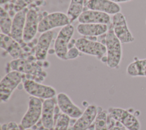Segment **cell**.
<instances>
[{
	"mask_svg": "<svg viewBox=\"0 0 146 130\" xmlns=\"http://www.w3.org/2000/svg\"><path fill=\"white\" fill-rule=\"evenodd\" d=\"M11 71H17L24 75L31 77L30 80L42 82L46 78L47 74L42 66L36 62L24 58L13 59L9 63Z\"/></svg>",
	"mask_w": 146,
	"mask_h": 130,
	"instance_id": "obj_1",
	"label": "cell"
},
{
	"mask_svg": "<svg viewBox=\"0 0 146 130\" xmlns=\"http://www.w3.org/2000/svg\"><path fill=\"white\" fill-rule=\"evenodd\" d=\"M105 44L107 67L110 68H117L122 58V47L121 42L114 34L112 25L106 34Z\"/></svg>",
	"mask_w": 146,
	"mask_h": 130,
	"instance_id": "obj_2",
	"label": "cell"
},
{
	"mask_svg": "<svg viewBox=\"0 0 146 130\" xmlns=\"http://www.w3.org/2000/svg\"><path fill=\"white\" fill-rule=\"evenodd\" d=\"M43 101L42 99L30 96L28 108L22 117L20 126L24 130L31 128L41 117Z\"/></svg>",
	"mask_w": 146,
	"mask_h": 130,
	"instance_id": "obj_3",
	"label": "cell"
},
{
	"mask_svg": "<svg viewBox=\"0 0 146 130\" xmlns=\"http://www.w3.org/2000/svg\"><path fill=\"white\" fill-rule=\"evenodd\" d=\"M24 75L17 71L7 73L0 82V99L6 103L10 99L13 92L22 82Z\"/></svg>",
	"mask_w": 146,
	"mask_h": 130,
	"instance_id": "obj_4",
	"label": "cell"
},
{
	"mask_svg": "<svg viewBox=\"0 0 146 130\" xmlns=\"http://www.w3.org/2000/svg\"><path fill=\"white\" fill-rule=\"evenodd\" d=\"M74 27L71 23L63 27L55 40L54 52L62 60H66V56L68 50V45L74 34Z\"/></svg>",
	"mask_w": 146,
	"mask_h": 130,
	"instance_id": "obj_5",
	"label": "cell"
},
{
	"mask_svg": "<svg viewBox=\"0 0 146 130\" xmlns=\"http://www.w3.org/2000/svg\"><path fill=\"white\" fill-rule=\"evenodd\" d=\"M23 88L30 96L40 99L46 100L56 96V92L54 87L33 80L25 79L23 81Z\"/></svg>",
	"mask_w": 146,
	"mask_h": 130,
	"instance_id": "obj_6",
	"label": "cell"
},
{
	"mask_svg": "<svg viewBox=\"0 0 146 130\" xmlns=\"http://www.w3.org/2000/svg\"><path fill=\"white\" fill-rule=\"evenodd\" d=\"M108 112L111 118L120 123L128 130L140 129L139 119L128 111L119 107H110Z\"/></svg>",
	"mask_w": 146,
	"mask_h": 130,
	"instance_id": "obj_7",
	"label": "cell"
},
{
	"mask_svg": "<svg viewBox=\"0 0 146 130\" xmlns=\"http://www.w3.org/2000/svg\"><path fill=\"white\" fill-rule=\"evenodd\" d=\"M75 46L80 52L96 56L100 59L107 52L106 45L96 40L86 38H79L76 39Z\"/></svg>",
	"mask_w": 146,
	"mask_h": 130,
	"instance_id": "obj_8",
	"label": "cell"
},
{
	"mask_svg": "<svg viewBox=\"0 0 146 130\" xmlns=\"http://www.w3.org/2000/svg\"><path fill=\"white\" fill-rule=\"evenodd\" d=\"M69 24L70 22L67 14L62 12H54L46 15L39 21L38 32L43 33Z\"/></svg>",
	"mask_w": 146,
	"mask_h": 130,
	"instance_id": "obj_9",
	"label": "cell"
},
{
	"mask_svg": "<svg viewBox=\"0 0 146 130\" xmlns=\"http://www.w3.org/2000/svg\"><path fill=\"white\" fill-rule=\"evenodd\" d=\"M112 26L114 34L121 43H129L135 40L133 36L128 29L125 17L121 12L113 15Z\"/></svg>",
	"mask_w": 146,
	"mask_h": 130,
	"instance_id": "obj_10",
	"label": "cell"
},
{
	"mask_svg": "<svg viewBox=\"0 0 146 130\" xmlns=\"http://www.w3.org/2000/svg\"><path fill=\"white\" fill-rule=\"evenodd\" d=\"M56 96L58 107L63 113L72 119H78L82 115L83 112L82 109L66 93L60 92Z\"/></svg>",
	"mask_w": 146,
	"mask_h": 130,
	"instance_id": "obj_11",
	"label": "cell"
},
{
	"mask_svg": "<svg viewBox=\"0 0 146 130\" xmlns=\"http://www.w3.org/2000/svg\"><path fill=\"white\" fill-rule=\"evenodd\" d=\"M98 112V107L92 104L88 105L70 130H87L90 129L95 121Z\"/></svg>",
	"mask_w": 146,
	"mask_h": 130,
	"instance_id": "obj_12",
	"label": "cell"
},
{
	"mask_svg": "<svg viewBox=\"0 0 146 130\" xmlns=\"http://www.w3.org/2000/svg\"><path fill=\"white\" fill-rule=\"evenodd\" d=\"M55 35V32L50 30L39 37L35 48V58L38 61H43L46 59L51 43Z\"/></svg>",
	"mask_w": 146,
	"mask_h": 130,
	"instance_id": "obj_13",
	"label": "cell"
},
{
	"mask_svg": "<svg viewBox=\"0 0 146 130\" xmlns=\"http://www.w3.org/2000/svg\"><path fill=\"white\" fill-rule=\"evenodd\" d=\"M56 101L55 98L46 99L43 101L40 120L43 127L46 129H54Z\"/></svg>",
	"mask_w": 146,
	"mask_h": 130,
	"instance_id": "obj_14",
	"label": "cell"
},
{
	"mask_svg": "<svg viewBox=\"0 0 146 130\" xmlns=\"http://www.w3.org/2000/svg\"><path fill=\"white\" fill-rule=\"evenodd\" d=\"M39 23L38 14L36 10L34 9L28 10L23 35V39L25 42H29L34 38L38 31Z\"/></svg>",
	"mask_w": 146,
	"mask_h": 130,
	"instance_id": "obj_15",
	"label": "cell"
},
{
	"mask_svg": "<svg viewBox=\"0 0 146 130\" xmlns=\"http://www.w3.org/2000/svg\"><path fill=\"white\" fill-rule=\"evenodd\" d=\"M27 11L28 10L26 8L17 12L13 19L10 36L19 43L24 42L23 39V30Z\"/></svg>",
	"mask_w": 146,
	"mask_h": 130,
	"instance_id": "obj_16",
	"label": "cell"
},
{
	"mask_svg": "<svg viewBox=\"0 0 146 130\" xmlns=\"http://www.w3.org/2000/svg\"><path fill=\"white\" fill-rule=\"evenodd\" d=\"M86 6L89 10L107 14L115 15L121 11L120 6L110 0H88L86 2Z\"/></svg>",
	"mask_w": 146,
	"mask_h": 130,
	"instance_id": "obj_17",
	"label": "cell"
},
{
	"mask_svg": "<svg viewBox=\"0 0 146 130\" xmlns=\"http://www.w3.org/2000/svg\"><path fill=\"white\" fill-rule=\"evenodd\" d=\"M1 47L6 51L13 58H22L23 50L19 43L10 35L1 33Z\"/></svg>",
	"mask_w": 146,
	"mask_h": 130,
	"instance_id": "obj_18",
	"label": "cell"
},
{
	"mask_svg": "<svg viewBox=\"0 0 146 130\" xmlns=\"http://www.w3.org/2000/svg\"><path fill=\"white\" fill-rule=\"evenodd\" d=\"M79 23L108 24L110 22L109 14L104 13L88 10L83 11L78 18Z\"/></svg>",
	"mask_w": 146,
	"mask_h": 130,
	"instance_id": "obj_19",
	"label": "cell"
},
{
	"mask_svg": "<svg viewBox=\"0 0 146 130\" xmlns=\"http://www.w3.org/2000/svg\"><path fill=\"white\" fill-rule=\"evenodd\" d=\"M106 24L79 23L76 27L78 32L84 36H97L105 34L108 30Z\"/></svg>",
	"mask_w": 146,
	"mask_h": 130,
	"instance_id": "obj_20",
	"label": "cell"
},
{
	"mask_svg": "<svg viewBox=\"0 0 146 130\" xmlns=\"http://www.w3.org/2000/svg\"><path fill=\"white\" fill-rule=\"evenodd\" d=\"M126 72L129 76L132 77H146V58L135 59L128 64Z\"/></svg>",
	"mask_w": 146,
	"mask_h": 130,
	"instance_id": "obj_21",
	"label": "cell"
},
{
	"mask_svg": "<svg viewBox=\"0 0 146 130\" xmlns=\"http://www.w3.org/2000/svg\"><path fill=\"white\" fill-rule=\"evenodd\" d=\"M83 4L84 0H71L67 11L70 23L78 19L83 13Z\"/></svg>",
	"mask_w": 146,
	"mask_h": 130,
	"instance_id": "obj_22",
	"label": "cell"
},
{
	"mask_svg": "<svg viewBox=\"0 0 146 130\" xmlns=\"http://www.w3.org/2000/svg\"><path fill=\"white\" fill-rule=\"evenodd\" d=\"M98 112L94 123V130H108V111L103 109L101 107H98Z\"/></svg>",
	"mask_w": 146,
	"mask_h": 130,
	"instance_id": "obj_23",
	"label": "cell"
},
{
	"mask_svg": "<svg viewBox=\"0 0 146 130\" xmlns=\"http://www.w3.org/2000/svg\"><path fill=\"white\" fill-rule=\"evenodd\" d=\"M13 20L9 13L2 7L0 9V28L1 33L10 35Z\"/></svg>",
	"mask_w": 146,
	"mask_h": 130,
	"instance_id": "obj_24",
	"label": "cell"
},
{
	"mask_svg": "<svg viewBox=\"0 0 146 130\" xmlns=\"http://www.w3.org/2000/svg\"><path fill=\"white\" fill-rule=\"evenodd\" d=\"M70 117L64 114H59L55 122L54 130H68Z\"/></svg>",
	"mask_w": 146,
	"mask_h": 130,
	"instance_id": "obj_25",
	"label": "cell"
},
{
	"mask_svg": "<svg viewBox=\"0 0 146 130\" xmlns=\"http://www.w3.org/2000/svg\"><path fill=\"white\" fill-rule=\"evenodd\" d=\"M108 130H128L118 121L111 118L109 115L108 116Z\"/></svg>",
	"mask_w": 146,
	"mask_h": 130,
	"instance_id": "obj_26",
	"label": "cell"
},
{
	"mask_svg": "<svg viewBox=\"0 0 146 130\" xmlns=\"http://www.w3.org/2000/svg\"><path fill=\"white\" fill-rule=\"evenodd\" d=\"M35 1L36 0H17L14 6V10L16 12L21 11L26 9V6Z\"/></svg>",
	"mask_w": 146,
	"mask_h": 130,
	"instance_id": "obj_27",
	"label": "cell"
},
{
	"mask_svg": "<svg viewBox=\"0 0 146 130\" xmlns=\"http://www.w3.org/2000/svg\"><path fill=\"white\" fill-rule=\"evenodd\" d=\"M79 53H80V51H79V50L75 46L73 47L68 49L67 53L66 54V60L75 59L79 56Z\"/></svg>",
	"mask_w": 146,
	"mask_h": 130,
	"instance_id": "obj_28",
	"label": "cell"
},
{
	"mask_svg": "<svg viewBox=\"0 0 146 130\" xmlns=\"http://www.w3.org/2000/svg\"><path fill=\"white\" fill-rule=\"evenodd\" d=\"M5 130H20L19 126L15 121H10L6 125Z\"/></svg>",
	"mask_w": 146,
	"mask_h": 130,
	"instance_id": "obj_29",
	"label": "cell"
},
{
	"mask_svg": "<svg viewBox=\"0 0 146 130\" xmlns=\"http://www.w3.org/2000/svg\"><path fill=\"white\" fill-rule=\"evenodd\" d=\"M113 2H115L116 3H122V2H129L131 0H110Z\"/></svg>",
	"mask_w": 146,
	"mask_h": 130,
	"instance_id": "obj_30",
	"label": "cell"
},
{
	"mask_svg": "<svg viewBox=\"0 0 146 130\" xmlns=\"http://www.w3.org/2000/svg\"><path fill=\"white\" fill-rule=\"evenodd\" d=\"M6 124H3L1 126V130H5Z\"/></svg>",
	"mask_w": 146,
	"mask_h": 130,
	"instance_id": "obj_31",
	"label": "cell"
},
{
	"mask_svg": "<svg viewBox=\"0 0 146 130\" xmlns=\"http://www.w3.org/2000/svg\"><path fill=\"white\" fill-rule=\"evenodd\" d=\"M9 1H10V0H0V3H1V4H3V3H5L9 2Z\"/></svg>",
	"mask_w": 146,
	"mask_h": 130,
	"instance_id": "obj_32",
	"label": "cell"
},
{
	"mask_svg": "<svg viewBox=\"0 0 146 130\" xmlns=\"http://www.w3.org/2000/svg\"><path fill=\"white\" fill-rule=\"evenodd\" d=\"M24 130H36V129H31V128H29V129H26Z\"/></svg>",
	"mask_w": 146,
	"mask_h": 130,
	"instance_id": "obj_33",
	"label": "cell"
}]
</instances>
